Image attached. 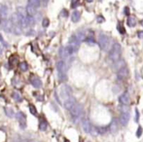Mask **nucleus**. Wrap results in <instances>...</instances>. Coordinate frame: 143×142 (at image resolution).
Returning <instances> with one entry per match:
<instances>
[{
  "label": "nucleus",
  "mask_w": 143,
  "mask_h": 142,
  "mask_svg": "<svg viewBox=\"0 0 143 142\" xmlns=\"http://www.w3.org/2000/svg\"><path fill=\"white\" fill-rule=\"evenodd\" d=\"M81 18V13L79 11H74L71 15V20L73 22H77Z\"/></svg>",
  "instance_id": "15"
},
{
  "label": "nucleus",
  "mask_w": 143,
  "mask_h": 142,
  "mask_svg": "<svg viewBox=\"0 0 143 142\" xmlns=\"http://www.w3.org/2000/svg\"><path fill=\"white\" fill-rule=\"evenodd\" d=\"M3 28L6 32H13V23H12L11 20L3 21Z\"/></svg>",
  "instance_id": "12"
},
{
  "label": "nucleus",
  "mask_w": 143,
  "mask_h": 142,
  "mask_svg": "<svg viewBox=\"0 0 143 142\" xmlns=\"http://www.w3.org/2000/svg\"><path fill=\"white\" fill-rule=\"evenodd\" d=\"M20 70L21 71H27L28 70V64L25 62V61H22V62H20Z\"/></svg>",
  "instance_id": "24"
},
{
  "label": "nucleus",
  "mask_w": 143,
  "mask_h": 142,
  "mask_svg": "<svg viewBox=\"0 0 143 142\" xmlns=\"http://www.w3.org/2000/svg\"><path fill=\"white\" fill-rule=\"evenodd\" d=\"M130 121V112L128 109H123L120 115V123L122 126H127Z\"/></svg>",
  "instance_id": "6"
},
{
  "label": "nucleus",
  "mask_w": 143,
  "mask_h": 142,
  "mask_svg": "<svg viewBox=\"0 0 143 142\" xmlns=\"http://www.w3.org/2000/svg\"><path fill=\"white\" fill-rule=\"evenodd\" d=\"M129 76H130V71H129L128 67L126 65H124L121 68H119V70L117 72V77H118L119 80L125 81V80H127L129 78Z\"/></svg>",
  "instance_id": "4"
},
{
  "label": "nucleus",
  "mask_w": 143,
  "mask_h": 142,
  "mask_svg": "<svg viewBox=\"0 0 143 142\" xmlns=\"http://www.w3.org/2000/svg\"><path fill=\"white\" fill-rule=\"evenodd\" d=\"M96 20H97V22H99V23H101V22L105 21V20H104V18H103L102 16H98Z\"/></svg>",
  "instance_id": "32"
},
{
  "label": "nucleus",
  "mask_w": 143,
  "mask_h": 142,
  "mask_svg": "<svg viewBox=\"0 0 143 142\" xmlns=\"http://www.w3.org/2000/svg\"><path fill=\"white\" fill-rule=\"evenodd\" d=\"M0 24H1V19H0Z\"/></svg>",
  "instance_id": "41"
},
{
  "label": "nucleus",
  "mask_w": 143,
  "mask_h": 142,
  "mask_svg": "<svg viewBox=\"0 0 143 142\" xmlns=\"http://www.w3.org/2000/svg\"><path fill=\"white\" fill-rule=\"evenodd\" d=\"M97 42H98V45H99L100 49L103 50V51H105V50L108 48V46H109L110 39H109V37H108L107 35H105V34H100L99 37H98V41H97Z\"/></svg>",
  "instance_id": "3"
},
{
  "label": "nucleus",
  "mask_w": 143,
  "mask_h": 142,
  "mask_svg": "<svg viewBox=\"0 0 143 142\" xmlns=\"http://www.w3.org/2000/svg\"><path fill=\"white\" fill-rule=\"evenodd\" d=\"M47 128H48L47 122H46L45 120H41V121L39 122V130L42 131V132H44V131L47 130Z\"/></svg>",
  "instance_id": "20"
},
{
  "label": "nucleus",
  "mask_w": 143,
  "mask_h": 142,
  "mask_svg": "<svg viewBox=\"0 0 143 142\" xmlns=\"http://www.w3.org/2000/svg\"><path fill=\"white\" fill-rule=\"evenodd\" d=\"M8 8L4 5H0V15L2 18H6L7 15H8Z\"/></svg>",
  "instance_id": "16"
},
{
  "label": "nucleus",
  "mask_w": 143,
  "mask_h": 142,
  "mask_svg": "<svg viewBox=\"0 0 143 142\" xmlns=\"http://www.w3.org/2000/svg\"><path fill=\"white\" fill-rule=\"evenodd\" d=\"M13 98L17 101V102H20L21 100H22V97H21V95H20V93L19 92V91H15L14 92H13Z\"/></svg>",
  "instance_id": "19"
},
{
  "label": "nucleus",
  "mask_w": 143,
  "mask_h": 142,
  "mask_svg": "<svg viewBox=\"0 0 143 142\" xmlns=\"http://www.w3.org/2000/svg\"><path fill=\"white\" fill-rule=\"evenodd\" d=\"M57 68L59 72V78L61 81H65L66 80V72H67V66L66 63L63 61H60L57 63Z\"/></svg>",
  "instance_id": "2"
},
{
  "label": "nucleus",
  "mask_w": 143,
  "mask_h": 142,
  "mask_svg": "<svg viewBox=\"0 0 143 142\" xmlns=\"http://www.w3.org/2000/svg\"><path fill=\"white\" fill-rule=\"evenodd\" d=\"M21 142H27V141H21Z\"/></svg>",
  "instance_id": "42"
},
{
  "label": "nucleus",
  "mask_w": 143,
  "mask_h": 142,
  "mask_svg": "<svg viewBox=\"0 0 143 142\" xmlns=\"http://www.w3.org/2000/svg\"><path fill=\"white\" fill-rule=\"evenodd\" d=\"M135 122L137 123L138 121H139V112H138V110L137 109H135Z\"/></svg>",
  "instance_id": "33"
},
{
  "label": "nucleus",
  "mask_w": 143,
  "mask_h": 142,
  "mask_svg": "<svg viewBox=\"0 0 143 142\" xmlns=\"http://www.w3.org/2000/svg\"><path fill=\"white\" fill-rule=\"evenodd\" d=\"M60 56H61V58L63 59V60H65V59H67V58L69 57V55H68V53H67L65 47H64V48H61V50H60Z\"/></svg>",
  "instance_id": "17"
},
{
  "label": "nucleus",
  "mask_w": 143,
  "mask_h": 142,
  "mask_svg": "<svg viewBox=\"0 0 143 142\" xmlns=\"http://www.w3.org/2000/svg\"><path fill=\"white\" fill-rule=\"evenodd\" d=\"M29 81H30L31 85H32L34 88H36V89H39V88L42 87V81H41V79H40L38 76H36V75H30Z\"/></svg>",
  "instance_id": "8"
},
{
  "label": "nucleus",
  "mask_w": 143,
  "mask_h": 142,
  "mask_svg": "<svg viewBox=\"0 0 143 142\" xmlns=\"http://www.w3.org/2000/svg\"><path fill=\"white\" fill-rule=\"evenodd\" d=\"M48 1H49V0H43V3H44V5H47Z\"/></svg>",
  "instance_id": "37"
},
{
  "label": "nucleus",
  "mask_w": 143,
  "mask_h": 142,
  "mask_svg": "<svg viewBox=\"0 0 143 142\" xmlns=\"http://www.w3.org/2000/svg\"><path fill=\"white\" fill-rule=\"evenodd\" d=\"M25 11H26L27 16H29V17H33L36 14V9L34 7H32V6H30V5H28L25 8Z\"/></svg>",
  "instance_id": "13"
},
{
  "label": "nucleus",
  "mask_w": 143,
  "mask_h": 142,
  "mask_svg": "<svg viewBox=\"0 0 143 142\" xmlns=\"http://www.w3.org/2000/svg\"><path fill=\"white\" fill-rule=\"evenodd\" d=\"M141 72H142V76H143V68H142V71H141Z\"/></svg>",
  "instance_id": "40"
},
{
  "label": "nucleus",
  "mask_w": 143,
  "mask_h": 142,
  "mask_svg": "<svg viewBox=\"0 0 143 142\" xmlns=\"http://www.w3.org/2000/svg\"><path fill=\"white\" fill-rule=\"evenodd\" d=\"M137 35H138V37H139V38L143 39V31H142V30H140V31H137Z\"/></svg>",
  "instance_id": "35"
},
{
  "label": "nucleus",
  "mask_w": 143,
  "mask_h": 142,
  "mask_svg": "<svg viewBox=\"0 0 143 142\" xmlns=\"http://www.w3.org/2000/svg\"><path fill=\"white\" fill-rule=\"evenodd\" d=\"M40 4H41V0H28V5L34 7L35 9L40 7Z\"/></svg>",
  "instance_id": "18"
},
{
  "label": "nucleus",
  "mask_w": 143,
  "mask_h": 142,
  "mask_svg": "<svg viewBox=\"0 0 143 142\" xmlns=\"http://www.w3.org/2000/svg\"><path fill=\"white\" fill-rule=\"evenodd\" d=\"M76 104V101H75V99L70 96V97H68L67 99H65L64 100V102H63V105H64V107L68 110V111H70L71 110V108Z\"/></svg>",
  "instance_id": "11"
},
{
  "label": "nucleus",
  "mask_w": 143,
  "mask_h": 142,
  "mask_svg": "<svg viewBox=\"0 0 143 142\" xmlns=\"http://www.w3.org/2000/svg\"><path fill=\"white\" fill-rule=\"evenodd\" d=\"M16 118L20 126L21 129H25L26 128V116L22 113V112H18L16 115Z\"/></svg>",
  "instance_id": "7"
},
{
  "label": "nucleus",
  "mask_w": 143,
  "mask_h": 142,
  "mask_svg": "<svg viewBox=\"0 0 143 142\" xmlns=\"http://www.w3.org/2000/svg\"><path fill=\"white\" fill-rule=\"evenodd\" d=\"M108 128H109V130H110L112 132H117V124H116V121H112L111 124H110V126H109Z\"/></svg>",
  "instance_id": "23"
},
{
  "label": "nucleus",
  "mask_w": 143,
  "mask_h": 142,
  "mask_svg": "<svg viewBox=\"0 0 143 142\" xmlns=\"http://www.w3.org/2000/svg\"><path fill=\"white\" fill-rule=\"evenodd\" d=\"M119 101H120V103H121L122 105H124V106H128V105L130 104V102H131L130 94H129L127 91L124 92V93H122V94L120 95V97H119Z\"/></svg>",
  "instance_id": "9"
},
{
  "label": "nucleus",
  "mask_w": 143,
  "mask_h": 142,
  "mask_svg": "<svg viewBox=\"0 0 143 142\" xmlns=\"http://www.w3.org/2000/svg\"><path fill=\"white\" fill-rule=\"evenodd\" d=\"M86 1H87V2H89V3H91V2H92L93 0H86Z\"/></svg>",
  "instance_id": "38"
},
{
  "label": "nucleus",
  "mask_w": 143,
  "mask_h": 142,
  "mask_svg": "<svg viewBox=\"0 0 143 142\" xmlns=\"http://www.w3.org/2000/svg\"><path fill=\"white\" fill-rule=\"evenodd\" d=\"M0 41H1V42H2L3 44H4V46H5V47H7V43H6L5 41H4V39H3V37L1 36V34H0Z\"/></svg>",
  "instance_id": "36"
},
{
  "label": "nucleus",
  "mask_w": 143,
  "mask_h": 142,
  "mask_svg": "<svg viewBox=\"0 0 143 142\" xmlns=\"http://www.w3.org/2000/svg\"><path fill=\"white\" fill-rule=\"evenodd\" d=\"M78 5H79V0H72L71 7L73 8V9H74V8H76Z\"/></svg>",
  "instance_id": "31"
},
{
  "label": "nucleus",
  "mask_w": 143,
  "mask_h": 142,
  "mask_svg": "<svg viewBox=\"0 0 143 142\" xmlns=\"http://www.w3.org/2000/svg\"><path fill=\"white\" fill-rule=\"evenodd\" d=\"M17 62H18V58H17L16 56H12V57L10 58V60H9L10 65H11V66H15V65L17 64Z\"/></svg>",
  "instance_id": "22"
},
{
  "label": "nucleus",
  "mask_w": 143,
  "mask_h": 142,
  "mask_svg": "<svg viewBox=\"0 0 143 142\" xmlns=\"http://www.w3.org/2000/svg\"><path fill=\"white\" fill-rule=\"evenodd\" d=\"M140 24H141V25L143 26V20H140Z\"/></svg>",
  "instance_id": "39"
},
{
  "label": "nucleus",
  "mask_w": 143,
  "mask_h": 142,
  "mask_svg": "<svg viewBox=\"0 0 143 142\" xmlns=\"http://www.w3.org/2000/svg\"><path fill=\"white\" fill-rule=\"evenodd\" d=\"M5 112H6V115L8 116V117H10V118H12V117H14V112H13V110L11 109V108H5Z\"/></svg>",
  "instance_id": "26"
},
{
  "label": "nucleus",
  "mask_w": 143,
  "mask_h": 142,
  "mask_svg": "<svg viewBox=\"0 0 143 142\" xmlns=\"http://www.w3.org/2000/svg\"><path fill=\"white\" fill-rule=\"evenodd\" d=\"M124 13H125V15L126 16H131V10H130V8L129 7H125L124 8Z\"/></svg>",
  "instance_id": "30"
},
{
  "label": "nucleus",
  "mask_w": 143,
  "mask_h": 142,
  "mask_svg": "<svg viewBox=\"0 0 143 142\" xmlns=\"http://www.w3.org/2000/svg\"><path fill=\"white\" fill-rule=\"evenodd\" d=\"M49 24H50V20H49V19H44L43 21H42V25H43V27H48Z\"/></svg>",
  "instance_id": "29"
},
{
  "label": "nucleus",
  "mask_w": 143,
  "mask_h": 142,
  "mask_svg": "<svg viewBox=\"0 0 143 142\" xmlns=\"http://www.w3.org/2000/svg\"><path fill=\"white\" fill-rule=\"evenodd\" d=\"M29 111H30V113L33 116H37V110H36V108H35L34 105H32V104L29 105Z\"/></svg>",
  "instance_id": "25"
},
{
  "label": "nucleus",
  "mask_w": 143,
  "mask_h": 142,
  "mask_svg": "<svg viewBox=\"0 0 143 142\" xmlns=\"http://www.w3.org/2000/svg\"><path fill=\"white\" fill-rule=\"evenodd\" d=\"M142 132H143V130H142V127H138L137 128V131H136V137L139 138L141 135H142Z\"/></svg>",
  "instance_id": "27"
},
{
  "label": "nucleus",
  "mask_w": 143,
  "mask_h": 142,
  "mask_svg": "<svg viewBox=\"0 0 143 142\" xmlns=\"http://www.w3.org/2000/svg\"><path fill=\"white\" fill-rule=\"evenodd\" d=\"M127 24L130 26V27H133L136 25V20L134 17H132V16H129L128 20H127Z\"/></svg>",
  "instance_id": "14"
},
{
  "label": "nucleus",
  "mask_w": 143,
  "mask_h": 142,
  "mask_svg": "<svg viewBox=\"0 0 143 142\" xmlns=\"http://www.w3.org/2000/svg\"><path fill=\"white\" fill-rule=\"evenodd\" d=\"M121 55H122V47L119 43H115L109 52V59L113 62H117L120 61Z\"/></svg>",
  "instance_id": "1"
},
{
  "label": "nucleus",
  "mask_w": 143,
  "mask_h": 142,
  "mask_svg": "<svg viewBox=\"0 0 143 142\" xmlns=\"http://www.w3.org/2000/svg\"><path fill=\"white\" fill-rule=\"evenodd\" d=\"M82 127H83V130H84L85 132H87V133L92 132V130H93L92 126L91 125V123H90V121L88 119H84L82 121Z\"/></svg>",
  "instance_id": "10"
},
{
  "label": "nucleus",
  "mask_w": 143,
  "mask_h": 142,
  "mask_svg": "<svg viewBox=\"0 0 143 142\" xmlns=\"http://www.w3.org/2000/svg\"><path fill=\"white\" fill-rule=\"evenodd\" d=\"M96 131H97V132H98L99 134H105V133L109 131V128H108V127H98V128L96 129Z\"/></svg>",
  "instance_id": "21"
},
{
  "label": "nucleus",
  "mask_w": 143,
  "mask_h": 142,
  "mask_svg": "<svg viewBox=\"0 0 143 142\" xmlns=\"http://www.w3.org/2000/svg\"><path fill=\"white\" fill-rule=\"evenodd\" d=\"M70 113H71L72 117L74 118V119H78V118H80L81 117V115L83 114V108H82V106L80 105V104H75L73 107L71 108V110L69 111Z\"/></svg>",
  "instance_id": "5"
},
{
  "label": "nucleus",
  "mask_w": 143,
  "mask_h": 142,
  "mask_svg": "<svg viewBox=\"0 0 143 142\" xmlns=\"http://www.w3.org/2000/svg\"><path fill=\"white\" fill-rule=\"evenodd\" d=\"M118 30H119V32H120L121 34H125V33H126V30H125L124 26H123L121 23L118 24Z\"/></svg>",
  "instance_id": "28"
},
{
  "label": "nucleus",
  "mask_w": 143,
  "mask_h": 142,
  "mask_svg": "<svg viewBox=\"0 0 143 142\" xmlns=\"http://www.w3.org/2000/svg\"><path fill=\"white\" fill-rule=\"evenodd\" d=\"M67 16H68V12H67V10L63 9V10L61 11V17H67Z\"/></svg>",
  "instance_id": "34"
}]
</instances>
